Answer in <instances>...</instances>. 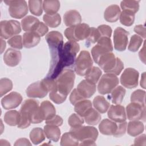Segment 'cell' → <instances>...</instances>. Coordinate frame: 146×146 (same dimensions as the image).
<instances>
[{
	"instance_id": "53",
	"label": "cell",
	"mask_w": 146,
	"mask_h": 146,
	"mask_svg": "<svg viewBox=\"0 0 146 146\" xmlns=\"http://www.w3.org/2000/svg\"><path fill=\"white\" fill-rule=\"evenodd\" d=\"M48 28L47 27V25L43 23V22H40L38 27L34 32L36 33L38 35H39L40 36H43L48 32Z\"/></svg>"
},
{
	"instance_id": "39",
	"label": "cell",
	"mask_w": 146,
	"mask_h": 146,
	"mask_svg": "<svg viewBox=\"0 0 146 146\" xmlns=\"http://www.w3.org/2000/svg\"><path fill=\"white\" fill-rule=\"evenodd\" d=\"M79 142V141L70 131L64 133L60 139V145L62 146L78 145Z\"/></svg>"
},
{
	"instance_id": "7",
	"label": "cell",
	"mask_w": 146,
	"mask_h": 146,
	"mask_svg": "<svg viewBox=\"0 0 146 146\" xmlns=\"http://www.w3.org/2000/svg\"><path fill=\"white\" fill-rule=\"evenodd\" d=\"M113 46L110 38L100 37L91 50V54L94 62L98 63L100 57L104 54L112 52Z\"/></svg>"
},
{
	"instance_id": "12",
	"label": "cell",
	"mask_w": 146,
	"mask_h": 146,
	"mask_svg": "<svg viewBox=\"0 0 146 146\" xmlns=\"http://www.w3.org/2000/svg\"><path fill=\"white\" fill-rule=\"evenodd\" d=\"M126 114L129 120L145 121V106L131 102L126 107Z\"/></svg>"
},
{
	"instance_id": "24",
	"label": "cell",
	"mask_w": 146,
	"mask_h": 146,
	"mask_svg": "<svg viewBox=\"0 0 146 146\" xmlns=\"http://www.w3.org/2000/svg\"><path fill=\"white\" fill-rule=\"evenodd\" d=\"M40 110L43 120H48L55 115L56 110L54 105L49 101L45 100L41 103Z\"/></svg>"
},
{
	"instance_id": "52",
	"label": "cell",
	"mask_w": 146,
	"mask_h": 146,
	"mask_svg": "<svg viewBox=\"0 0 146 146\" xmlns=\"http://www.w3.org/2000/svg\"><path fill=\"white\" fill-rule=\"evenodd\" d=\"M45 123L46 124H49V125H56V126H60L63 124V119L62 118L59 116V115H55L54 117L52 118L46 120Z\"/></svg>"
},
{
	"instance_id": "31",
	"label": "cell",
	"mask_w": 146,
	"mask_h": 146,
	"mask_svg": "<svg viewBox=\"0 0 146 146\" xmlns=\"http://www.w3.org/2000/svg\"><path fill=\"white\" fill-rule=\"evenodd\" d=\"M60 9V2L57 0H46L43 1V9L47 14H55Z\"/></svg>"
},
{
	"instance_id": "15",
	"label": "cell",
	"mask_w": 146,
	"mask_h": 146,
	"mask_svg": "<svg viewBox=\"0 0 146 146\" xmlns=\"http://www.w3.org/2000/svg\"><path fill=\"white\" fill-rule=\"evenodd\" d=\"M22 102L21 95L17 92H11L1 99V104L5 110L15 108Z\"/></svg>"
},
{
	"instance_id": "25",
	"label": "cell",
	"mask_w": 146,
	"mask_h": 146,
	"mask_svg": "<svg viewBox=\"0 0 146 146\" xmlns=\"http://www.w3.org/2000/svg\"><path fill=\"white\" fill-rule=\"evenodd\" d=\"M40 21L36 18L28 15L21 21V25L23 30L26 32H34L38 27Z\"/></svg>"
},
{
	"instance_id": "19",
	"label": "cell",
	"mask_w": 146,
	"mask_h": 146,
	"mask_svg": "<svg viewBox=\"0 0 146 146\" xmlns=\"http://www.w3.org/2000/svg\"><path fill=\"white\" fill-rule=\"evenodd\" d=\"M96 87L95 84L84 79L79 83L76 89L84 99H87L91 98L95 94Z\"/></svg>"
},
{
	"instance_id": "20",
	"label": "cell",
	"mask_w": 146,
	"mask_h": 146,
	"mask_svg": "<svg viewBox=\"0 0 146 146\" xmlns=\"http://www.w3.org/2000/svg\"><path fill=\"white\" fill-rule=\"evenodd\" d=\"M63 21L66 26L69 27L81 23L82 17L78 11L71 10L65 13L63 15Z\"/></svg>"
},
{
	"instance_id": "59",
	"label": "cell",
	"mask_w": 146,
	"mask_h": 146,
	"mask_svg": "<svg viewBox=\"0 0 146 146\" xmlns=\"http://www.w3.org/2000/svg\"><path fill=\"white\" fill-rule=\"evenodd\" d=\"M140 86L143 88H145V72H143L141 75V78L140 80Z\"/></svg>"
},
{
	"instance_id": "50",
	"label": "cell",
	"mask_w": 146,
	"mask_h": 146,
	"mask_svg": "<svg viewBox=\"0 0 146 146\" xmlns=\"http://www.w3.org/2000/svg\"><path fill=\"white\" fill-rule=\"evenodd\" d=\"M127 122H126L125 121L121 123H118L116 131L113 136L116 137H121L125 134L127 130Z\"/></svg>"
},
{
	"instance_id": "30",
	"label": "cell",
	"mask_w": 146,
	"mask_h": 146,
	"mask_svg": "<svg viewBox=\"0 0 146 146\" xmlns=\"http://www.w3.org/2000/svg\"><path fill=\"white\" fill-rule=\"evenodd\" d=\"M125 90L122 86H116L111 92L110 99L113 104H120L122 103L125 94Z\"/></svg>"
},
{
	"instance_id": "47",
	"label": "cell",
	"mask_w": 146,
	"mask_h": 146,
	"mask_svg": "<svg viewBox=\"0 0 146 146\" xmlns=\"http://www.w3.org/2000/svg\"><path fill=\"white\" fill-rule=\"evenodd\" d=\"M8 44L14 48L21 50L23 47V41L21 35H15L7 40Z\"/></svg>"
},
{
	"instance_id": "3",
	"label": "cell",
	"mask_w": 146,
	"mask_h": 146,
	"mask_svg": "<svg viewBox=\"0 0 146 146\" xmlns=\"http://www.w3.org/2000/svg\"><path fill=\"white\" fill-rule=\"evenodd\" d=\"M20 112L27 113L33 124H38L44 120L39 106V102L35 99L25 100L21 107Z\"/></svg>"
},
{
	"instance_id": "49",
	"label": "cell",
	"mask_w": 146,
	"mask_h": 146,
	"mask_svg": "<svg viewBox=\"0 0 146 146\" xmlns=\"http://www.w3.org/2000/svg\"><path fill=\"white\" fill-rule=\"evenodd\" d=\"M97 29L100 33L101 37L104 36L110 38L111 36L112 30L110 26L106 25H102L99 26Z\"/></svg>"
},
{
	"instance_id": "46",
	"label": "cell",
	"mask_w": 146,
	"mask_h": 146,
	"mask_svg": "<svg viewBox=\"0 0 146 146\" xmlns=\"http://www.w3.org/2000/svg\"><path fill=\"white\" fill-rule=\"evenodd\" d=\"M20 120L18 127L21 129H25L30 126L31 123V119L29 115L27 113L24 112H20Z\"/></svg>"
},
{
	"instance_id": "6",
	"label": "cell",
	"mask_w": 146,
	"mask_h": 146,
	"mask_svg": "<svg viewBox=\"0 0 146 146\" xmlns=\"http://www.w3.org/2000/svg\"><path fill=\"white\" fill-rule=\"evenodd\" d=\"M119 79L116 75L110 73L105 74L99 80L98 91L102 95L110 94L119 84Z\"/></svg>"
},
{
	"instance_id": "9",
	"label": "cell",
	"mask_w": 146,
	"mask_h": 146,
	"mask_svg": "<svg viewBox=\"0 0 146 146\" xmlns=\"http://www.w3.org/2000/svg\"><path fill=\"white\" fill-rule=\"evenodd\" d=\"M1 38L9 39L21 32L20 23L15 20L2 21L0 23Z\"/></svg>"
},
{
	"instance_id": "14",
	"label": "cell",
	"mask_w": 146,
	"mask_h": 146,
	"mask_svg": "<svg viewBox=\"0 0 146 146\" xmlns=\"http://www.w3.org/2000/svg\"><path fill=\"white\" fill-rule=\"evenodd\" d=\"M26 95L30 98H43L48 91L42 81H38L31 84L26 89Z\"/></svg>"
},
{
	"instance_id": "8",
	"label": "cell",
	"mask_w": 146,
	"mask_h": 146,
	"mask_svg": "<svg viewBox=\"0 0 146 146\" xmlns=\"http://www.w3.org/2000/svg\"><path fill=\"white\" fill-rule=\"evenodd\" d=\"M79 142L91 140L96 141L98 136L97 129L91 126H80L78 128H71L70 131Z\"/></svg>"
},
{
	"instance_id": "44",
	"label": "cell",
	"mask_w": 146,
	"mask_h": 146,
	"mask_svg": "<svg viewBox=\"0 0 146 146\" xmlns=\"http://www.w3.org/2000/svg\"><path fill=\"white\" fill-rule=\"evenodd\" d=\"M68 123L71 128H78L83 124L84 119H83V117L80 116L78 114L72 113L68 117Z\"/></svg>"
},
{
	"instance_id": "10",
	"label": "cell",
	"mask_w": 146,
	"mask_h": 146,
	"mask_svg": "<svg viewBox=\"0 0 146 146\" xmlns=\"http://www.w3.org/2000/svg\"><path fill=\"white\" fill-rule=\"evenodd\" d=\"M5 3L9 6V14L10 16L14 18L21 19L28 13L27 2L24 0L5 1Z\"/></svg>"
},
{
	"instance_id": "22",
	"label": "cell",
	"mask_w": 146,
	"mask_h": 146,
	"mask_svg": "<svg viewBox=\"0 0 146 146\" xmlns=\"http://www.w3.org/2000/svg\"><path fill=\"white\" fill-rule=\"evenodd\" d=\"M120 13L119 6L117 5H112L106 9L104 13V18L108 22H115L119 19Z\"/></svg>"
},
{
	"instance_id": "58",
	"label": "cell",
	"mask_w": 146,
	"mask_h": 146,
	"mask_svg": "<svg viewBox=\"0 0 146 146\" xmlns=\"http://www.w3.org/2000/svg\"><path fill=\"white\" fill-rule=\"evenodd\" d=\"M79 145H96V143H95V141H93L91 140H87L81 141Z\"/></svg>"
},
{
	"instance_id": "43",
	"label": "cell",
	"mask_w": 146,
	"mask_h": 146,
	"mask_svg": "<svg viewBox=\"0 0 146 146\" xmlns=\"http://www.w3.org/2000/svg\"><path fill=\"white\" fill-rule=\"evenodd\" d=\"M13 88L12 81L6 78H1L0 80V96H3L5 94L11 91Z\"/></svg>"
},
{
	"instance_id": "17",
	"label": "cell",
	"mask_w": 146,
	"mask_h": 146,
	"mask_svg": "<svg viewBox=\"0 0 146 146\" xmlns=\"http://www.w3.org/2000/svg\"><path fill=\"white\" fill-rule=\"evenodd\" d=\"M50 50L58 49L63 46V38L62 34L57 31L49 32L45 36Z\"/></svg>"
},
{
	"instance_id": "45",
	"label": "cell",
	"mask_w": 146,
	"mask_h": 146,
	"mask_svg": "<svg viewBox=\"0 0 146 146\" xmlns=\"http://www.w3.org/2000/svg\"><path fill=\"white\" fill-rule=\"evenodd\" d=\"M49 98L55 103L61 104L66 100L67 96L60 93L58 91L57 88H56L50 92Z\"/></svg>"
},
{
	"instance_id": "32",
	"label": "cell",
	"mask_w": 146,
	"mask_h": 146,
	"mask_svg": "<svg viewBox=\"0 0 146 146\" xmlns=\"http://www.w3.org/2000/svg\"><path fill=\"white\" fill-rule=\"evenodd\" d=\"M20 120V113L15 110H10L6 112L4 115L5 122L10 125H18Z\"/></svg>"
},
{
	"instance_id": "37",
	"label": "cell",
	"mask_w": 146,
	"mask_h": 146,
	"mask_svg": "<svg viewBox=\"0 0 146 146\" xmlns=\"http://www.w3.org/2000/svg\"><path fill=\"white\" fill-rule=\"evenodd\" d=\"M102 74V70L99 67L94 66L85 75V78L87 80L96 84L98 82Z\"/></svg>"
},
{
	"instance_id": "16",
	"label": "cell",
	"mask_w": 146,
	"mask_h": 146,
	"mask_svg": "<svg viewBox=\"0 0 146 146\" xmlns=\"http://www.w3.org/2000/svg\"><path fill=\"white\" fill-rule=\"evenodd\" d=\"M107 115L111 120L117 123L123 122L127 119L125 110L120 104L111 105L108 110Z\"/></svg>"
},
{
	"instance_id": "55",
	"label": "cell",
	"mask_w": 146,
	"mask_h": 146,
	"mask_svg": "<svg viewBox=\"0 0 146 146\" xmlns=\"http://www.w3.org/2000/svg\"><path fill=\"white\" fill-rule=\"evenodd\" d=\"M146 135L143 134L137 137H136L134 140V145H146Z\"/></svg>"
},
{
	"instance_id": "4",
	"label": "cell",
	"mask_w": 146,
	"mask_h": 146,
	"mask_svg": "<svg viewBox=\"0 0 146 146\" xmlns=\"http://www.w3.org/2000/svg\"><path fill=\"white\" fill-rule=\"evenodd\" d=\"M90 31V27L86 23H80L69 27L64 31L66 38L71 41L78 42L87 39Z\"/></svg>"
},
{
	"instance_id": "41",
	"label": "cell",
	"mask_w": 146,
	"mask_h": 146,
	"mask_svg": "<svg viewBox=\"0 0 146 146\" xmlns=\"http://www.w3.org/2000/svg\"><path fill=\"white\" fill-rule=\"evenodd\" d=\"M145 91L141 90H137L133 92L131 96V101L133 103L145 106Z\"/></svg>"
},
{
	"instance_id": "57",
	"label": "cell",
	"mask_w": 146,
	"mask_h": 146,
	"mask_svg": "<svg viewBox=\"0 0 146 146\" xmlns=\"http://www.w3.org/2000/svg\"><path fill=\"white\" fill-rule=\"evenodd\" d=\"M145 42H144L143 47L141 49V50L140 51V52L139 53V56L140 60L144 64H145Z\"/></svg>"
},
{
	"instance_id": "42",
	"label": "cell",
	"mask_w": 146,
	"mask_h": 146,
	"mask_svg": "<svg viewBox=\"0 0 146 146\" xmlns=\"http://www.w3.org/2000/svg\"><path fill=\"white\" fill-rule=\"evenodd\" d=\"M143 42V38L137 34L133 35L131 37L129 43L128 47V50L132 52H136L141 46Z\"/></svg>"
},
{
	"instance_id": "40",
	"label": "cell",
	"mask_w": 146,
	"mask_h": 146,
	"mask_svg": "<svg viewBox=\"0 0 146 146\" xmlns=\"http://www.w3.org/2000/svg\"><path fill=\"white\" fill-rule=\"evenodd\" d=\"M135 14L130 11H122L119 17L120 23L125 26H132L135 21Z\"/></svg>"
},
{
	"instance_id": "38",
	"label": "cell",
	"mask_w": 146,
	"mask_h": 146,
	"mask_svg": "<svg viewBox=\"0 0 146 146\" xmlns=\"http://www.w3.org/2000/svg\"><path fill=\"white\" fill-rule=\"evenodd\" d=\"M29 7L33 14L40 16L43 12V1L42 0H30L29 1Z\"/></svg>"
},
{
	"instance_id": "48",
	"label": "cell",
	"mask_w": 146,
	"mask_h": 146,
	"mask_svg": "<svg viewBox=\"0 0 146 146\" xmlns=\"http://www.w3.org/2000/svg\"><path fill=\"white\" fill-rule=\"evenodd\" d=\"M101 37L100 33L98 30L94 27H90V34L86 40L91 43H95L98 41V40Z\"/></svg>"
},
{
	"instance_id": "60",
	"label": "cell",
	"mask_w": 146,
	"mask_h": 146,
	"mask_svg": "<svg viewBox=\"0 0 146 146\" xmlns=\"http://www.w3.org/2000/svg\"><path fill=\"white\" fill-rule=\"evenodd\" d=\"M1 54H2L4 51V50L6 48V42H5V40H3L2 39V38L1 39Z\"/></svg>"
},
{
	"instance_id": "33",
	"label": "cell",
	"mask_w": 146,
	"mask_h": 146,
	"mask_svg": "<svg viewBox=\"0 0 146 146\" xmlns=\"http://www.w3.org/2000/svg\"><path fill=\"white\" fill-rule=\"evenodd\" d=\"M45 133L44 131L39 127L33 128L30 133V138L32 143L37 145L43 141L45 139Z\"/></svg>"
},
{
	"instance_id": "54",
	"label": "cell",
	"mask_w": 146,
	"mask_h": 146,
	"mask_svg": "<svg viewBox=\"0 0 146 146\" xmlns=\"http://www.w3.org/2000/svg\"><path fill=\"white\" fill-rule=\"evenodd\" d=\"M134 31L137 33V34L140 35L141 38L144 39L145 38V26L142 25H136L134 27Z\"/></svg>"
},
{
	"instance_id": "34",
	"label": "cell",
	"mask_w": 146,
	"mask_h": 146,
	"mask_svg": "<svg viewBox=\"0 0 146 146\" xmlns=\"http://www.w3.org/2000/svg\"><path fill=\"white\" fill-rule=\"evenodd\" d=\"M84 117L86 123L92 125L98 124L101 120V115L100 113L92 108L88 111Z\"/></svg>"
},
{
	"instance_id": "21",
	"label": "cell",
	"mask_w": 146,
	"mask_h": 146,
	"mask_svg": "<svg viewBox=\"0 0 146 146\" xmlns=\"http://www.w3.org/2000/svg\"><path fill=\"white\" fill-rule=\"evenodd\" d=\"M117 128V123L108 119L103 120L99 125V129L100 133L105 135H113Z\"/></svg>"
},
{
	"instance_id": "35",
	"label": "cell",
	"mask_w": 146,
	"mask_h": 146,
	"mask_svg": "<svg viewBox=\"0 0 146 146\" xmlns=\"http://www.w3.org/2000/svg\"><path fill=\"white\" fill-rule=\"evenodd\" d=\"M43 20L45 24L52 28L58 27L61 23V17L58 13L55 14H44L43 17Z\"/></svg>"
},
{
	"instance_id": "29",
	"label": "cell",
	"mask_w": 146,
	"mask_h": 146,
	"mask_svg": "<svg viewBox=\"0 0 146 146\" xmlns=\"http://www.w3.org/2000/svg\"><path fill=\"white\" fill-rule=\"evenodd\" d=\"M92 103L90 100L83 99L74 105V110L77 114L82 117H84L88 111L92 108Z\"/></svg>"
},
{
	"instance_id": "2",
	"label": "cell",
	"mask_w": 146,
	"mask_h": 146,
	"mask_svg": "<svg viewBox=\"0 0 146 146\" xmlns=\"http://www.w3.org/2000/svg\"><path fill=\"white\" fill-rule=\"evenodd\" d=\"M75 78L73 70L68 68L63 70L55 79L58 91L67 96L73 88Z\"/></svg>"
},
{
	"instance_id": "27",
	"label": "cell",
	"mask_w": 146,
	"mask_h": 146,
	"mask_svg": "<svg viewBox=\"0 0 146 146\" xmlns=\"http://www.w3.org/2000/svg\"><path fill=\"white\" fill-rule=\"evenodd\" d=\"M44 132L47 138L54 142H57L60 136V130L58 126L46 124L44 127Z\"/></svg>"
},
{
	"instance_id": "36",
	"label": "cell",
	"mask_w": 146,
	"mask_h": 146,
	"mask_svg": "<svg viewBox=\"0 0 146 146\" xmlns=\"http://www.w3.org/2000/svg\"><path fill=\"white\" fill-rule=\"evenodd\" d=\"M139 2L140 1L124 0L121 2L120 7L123 11H128L135 14L139 9Z\"/></svg>"
},
{
	"instance_id": "56",
	"label": "cell",
	"mask_w": 146,
	"mask_h": 146,
	"mask_svg": "<svg viewBox=\"0 0 146 146\" xmlns=\"http://www.w3.org/2000/svg\"><path fill=\"white\" fill-rule=\"evenodd\" d=\"M14 145H31V143L26 138H20L15 141Z\"/></svg>"
},
{
	"instance_id": "1",
	"label": "cell",
	"mask_w": 146,
	"mask_h": 146,
	"mask_svg": "<svg viewBox=\"0 0 146 146\" xmlns=\"http://www.w3.org/2000/svg\"><path fill=\"white\" fill-rule=\"evenodd\" d=\"M106 73L119 75L124 68V63L120 58L115 56L112 52H108L102 55L98 63Z\"/></svg>"
},
{
	"instance_id": "18",
	"label": "cell",
	"mask_w": 146,
	"mask_h": 146,
	"mask_svg": "<svg viewBox=\"0 0 146 146\" xmlns=\"http://www.w3.org/2000/svg\"><path fill=\"white\" fill-rule=\"evenodd\" d=\"M21 52L13 48H8L3 55L5 63L10 67L17 66L21 60Z\"/></svg>"
},
{
	"instance_id": "23",
	"label": "cell",
	"mask_w": 146,
	"mask_h": 146,
	"mask_svg": "<svg viewBox=\"0 0 146 146\" xmlns=\"http://www.w3.org/2000/svg\"><path fill=\"white\" fill-rule=\"evenodd\" d=\"M40 40V36L33 31L26 32L23 35V45L30 48L36 46Z\"/></svg>"
},
{
	"instance_id": "11",
	"label": "cell",
	"mask_w": 146,
	"mask_h": 146,
	"mask_svg": "<svg viewBox=\"0 0 146 146\" xmlns=\"http://www.w3.org/2000/svg\"><path fill=\"white\" fill-rule=\"evenodd\" d=\"M139 74L133 68H127L124 70L120 76V83L127 88H133L138 85Z\"/></svg>"
},
{
	"instance_id": "5",
	"label": "cell",
	"mask_w": 146,
	"mask_h": 146,
	"mask_svg": "<svg viewBox=\"0 0 146 146\" xmlns=\"http://www.w3.org/2000/svg\"><path fill=\"white\" fill-rule=\"evenodd\" d=\"M93 61L90 52L82 51L75 62V71L79 76H85L91 69Z\"/></svg>"
},
{
	"instance_id": "51",
	"label": "cell",
	"mask_w": 146,
	"mask_h": 146,
	"mask_svg": "<svg viewBox=\"0 0 146 146\" xmlns=\"http://www.w3.org/2000/svg\"><path fill=\"white\" fill-rule=\"evenodd\" d=\"M83 99H84L82 96V95L79 92L76 88H75L72 90L70 96V101L72 105H75L76 103Z\"/></svg>"
},
{
	"instance_id": "28",
	"label": "cell",
	"mask_w": 146,
	"mask_h": 146,
	"mask_svg": "<svg viewBox=\"0 0 146 146\" xmlns=\"http://www.w3.org/2000/svg\"><path fill=\"white\" fill-rule=\"evenodd\" d=\"M93 105L96 110L101 113H106L110 106V102L104 96L100 95L96 96L94 99Z\"/></svg>"
},
{
	"instance_id": "13",
	"label": "cell",
	"mask_w": 146,
	"mask_h": 146,
	"mask_svg": "<svg viewBox=\"0 0 146 146\" xmlns=\"http://www.w3.org/2000/svg\"><path fill=\"white\" fill-rule=\"evenodd\" d=\"M129 33L125 29L117 27L113 33V43L115 49L119 51H124L128 44Z\"/></svg>"
},
{
	"instance_id": "26",
	"label": "cell",
	"mask_w": 146,
	"mask_h": 146,
	"mask_svg": "<svg viewBox=\"0 0 146 146\" xmlns=\"http://www.w3.org/2000/svg\"><path fill=\"white\" fill-rule=\"evenodd\" d=\"M127 125V133L129 135L133 137L141 134L144 129L143 123L139 120H131Z\"/></svg>"
}]
</instances>
